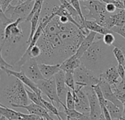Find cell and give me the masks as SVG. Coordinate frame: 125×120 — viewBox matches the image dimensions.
<instances>
[{"mask_svg": "<svg viewBox=\"0 0 125 120\" xmlns=\"http://www.w3.org/2000/svg\"><path fill=\"white\" fill-rule=\"evenodd\" d=\"M0 100L1 105H4V103L5 106L15 109L30 104V100L27 95L26 87L23 85V84L18 78L13 76L7 74V78H4L1 73L0 84Z\"/></svg>", "mask_w": 125, "mask_h": 120, "instance_id": "cell-1", "label": "cell"}, {"mask_svg": "<svg viewBox=\"0 0 125 120\" xmlns=\"http://www.w3.org/2000/svg\"><path fill=\"white\" fill-rule=\"evenodd\" d=\"M109 47L103 43V40H96L81 58V64L100 76L106 69L115 65L111 55L113 50L111 51Z\"/></svg>", "mask_w": 125, "mask_h": 120, "instance_id": "cell-2", "label": "cell"}, {"mask_svg": "<svg viewBox=\"0 0 125 120\" xmlns=\"http://www.w3.org/2000/svg\"><path fill=\"white\" fill-rule=\"evenodd\" d=\"M83 7L89 10V12L84 15L85 20L87 18H93L102 26L104 24L106 17L109 14L106 11V4L101 1L89 0L82 1Z\"/></svg>", "mask_w": 125, "mask_h": 120, "instance_id": "cell-3", "label": "cell"}, {"mask_svg": "<svg viewBox=\"0 0 125 120\" xmlns=\"http://www.w3.org/2000/svg\"><path fill=\"white\" fill-rule=\"evenodd\" d=\"M73 75L75 84L77 85H81L84 87H94L99 84L100 82V76L87 69L82 64L74 71Z\"/></svg>", "mask_w": 125, "mask_h": 120, "instance_id": "cell-4", "label": "cell"}, {"mask_svg": "<svg viewBox=\"0 0 125 120\" xmlns=\"http://www.w3.org/2000/svg\"><path fill=\"white\" fill-rule=\"evenodd\" d=\"M36 84L41 90L42 93L45 94L46 97L50 100V101L54 105L56 104L59 108H66V105L62 103L59 98L57 94V89L56 84L55 78L53 77L50 79L40 80L36 82Z\"/></svg>", "mask_w": 125, "mask_h": 120, "instance_id": "cell-5", "label": "cell"}, {"mask_svg": "<svg viewBox=\"0 0 125 120\" xmlns=\"http://www.w3.org/2000/svg\"><path fill=\"white\" fill-rule=\"evenodd\" d=\"M34 1L35 0H28L21 4H10L4 12V14L13 21H15L18 18H23L25 21L26 18L32 10Z\"/></svg>", "mask_w": 125, "mask_h": 120, "instance_id": "cell-6", "label": "cell"}, {"mask_svg": "<svg viewBox=\"0 0 125 120\" xmlns=\"http://www.w3.org/2000/svg\"><path fill=\"white\" fill-rule=\"evenodd\" d=\"M83 90L88 96L90 106V120H100L103 112L101 105L92 87H85Z\"/></svg>", "mask_w": 125, "mask_h": 120, "instance_id": "cell-7", "label": "cell"}, {"mask_svg": "<svg viewBox=\"0 0 125 120\" xmlns=\"http://www.w3.org/2000/svg\"><path fill=\"white\" fill-rule=\"evenodd\" d=\"M81 85H75V89L72 91L75 102V110L83 114H90L89 100Z\"/></svg>", "mask_w": 125, "mask_h": 120, "instance_id": "cell-8", "label": "cell"}, {"mask_svg": "<svg viewBox=\"0 0 125 120\" xmlns=\"http://www.w3.org/2000/svg\"><path fill=\"white\" fill-rule=\"evenodd\" d=\"M26 74V76L33 81L34 83L40 81L44 80V77L42 76L41 71L39 67V63L37 62L35 58H31L28 60L22 67L21 70Z\"/></svg>", "mask_w": 125, "mask_h": 120, "instance_id": "cell-9", "label": "cell"}, {"mask_svg": "<svg viewBox=\"0 0 125 120\" xmlns=\"http://www.w3.org/2000/svg\"><path fill=\"white\" fill-rule=\"evenodd\" d=\"M0 69H1V70L4 71L7 75L13 76L16 77L17 78H18L25 85L26 87H28L31 91H33L34 92L37 94L39 96L42 97V92L39 89V87H37L36 83H34L33 81H31L30 78H29L26 76V74L23 73V71H22V70H21V71H15V70H12L4 68V67H1Z\"/></svg>", "mask_w": 125, "mask_h": 120, "instance_id": "cell-10", "label": "cell"}, {"mask_svg": "<svg viewBox=\"0 0 125 120\" xmlns=\"http://www.w3.org/2000/svg\"><path fill=\"white\" fill-rule=\"evenodd\" d=\"M56 89H57V94L59 96V100L62 103L64 104L66 103L67 96L68 92L70 90L69 87L65 84V73L63 70H60L55 76Z\"/></svg>", "mask_w": 125, "mask_h": 120, "instance_id": "cell-11", "label": "cell"}, {"mask_svg": "<svg viewBox=\"0 0 125 120\" xmlns=\"http://www.w3.org/2000/svg\"><path fill=\"white\" fill-rule=\"evenodd\" d=\"M99 85L102 89V92H103V95L106 100H108V101L114 103L117 106H119L122 109H124V106H123L122 103L117 98L116 95H115V93L113 90L112 86L110 84H108L106 81H105L103 78L100 77Z\"/></svg>", "mask_w": 125, "mask_h": 120, "instance_id": "cell-12", "label": "cell"}, {"mask_svg": "<svg viewBox=\"0 0 125 120\" xmlns=\"http://www.w3.org/2000/svg\"><path fill=\"white\" fill-rule=\"evenodd\" d=\"M100 77L106 81L108 84H110L112 87H116L121 82V77L118 73L117 67L116 65L111 66L108 69H106L102 74L100 75ZM122 79V78H121Z\"/></svg>", "mask_w": 125, "mask_h": 120, "instance_id": "cell-13", "label": "cell"}, {"mask_svg": "<svg viewBox=\"0 0 125 120\" xmlns=\"http://www.w3.org/2000/svg\"><path fill=\"white\" fill-rule=\"evenodd\" d=\"M19 108L26 109L29 114L40 116V117L44 118L45 120H55L51 117V116L50 115V112L46 109H45L40 106H38L34 103H31L28 106H20Z\"/></svg>", "mask_w": 125, "mask_h": 120, "instance_id": "cell-14", "label": "cell"}, {"mask_svg": "<svg viewBox=\"0 0 125 120\" xmlns=\"http://www.w3.org/2000/svg\"><path fill=\"white\" fill-rule=\"evenodd\" d=\"M97 34L96 32H89V34L84 38V40H83V42L80 45V46L78 48L76 53L74 54V56L76 58L81 59V58L86 53V51L91 47L92 43L95 41V38H96Z\"/></svg>", "mask_w": 125, "mask_h": 120, "instance_id": "cell-15", "label": "cell"}, {"mask_svg": "<svg viewBox=\"0 0 125 120\" xmlns=\"http://www.w3.org/2000/svg\"><path fill=\"white\" fill-rule=\"evenodd\" d=\"M60 67H61V64H58V65L39 64L40 70L45 79H50L54 77L61 70Z\"/></svg>", "mask_w": 125, "mask_h": 120, "instance_id": "cell-16", "label": "cell"}, {"mask_svg": "<svg viewBox=\"0 0 125 120\" xmlns=\"http://www.w3.org/2000/svg\"><path fill=\"white\" fill-rule=\"evenodd\" d=\"M82 26L85 29H87L90 32H96L97 34H101L103 36L106 34L113 32L111 30L108 29L102 26L101 25H100L96 21L85 20Z\"/></svg>", "mask_w": 125, "mask_h": 120, "instance_id": "cell-17", "label": "cell"}, {"mask_svg": "<svg viewBox=\"0 0 125 120\" xmlns=\"http://www.w3.org/2000/svg\"><path fill=\"white\" fill-rule=\"evenodd\" d=\"M81 65V61L80 59L76 58L74 55L67 59L61 64V70L64 73L70 72L74 73V71Z\"/></svg>", "mask_w": 125, "mask_h": 120, "instance_id": "cell-18", "label": "cell"}, {"mask_svg": "<svg viewBox=\"0 0 125 120\" xmlns=\"http://www.w3.org/2000/svg\"><path fill=\"white\" fill-rule=\"evenodd\" d=\"M0 113L1 116L6 117L9 120H23V113L16 111L3 105H0Z\"/></svg>", "mask_w": 125, "mask_h": 120, "instance_id": "cell-19", "label": "cell"}, {"mask_svg": "<svg viewBox=\"0 0 125 120\" xmlns=\"http://www.w3.org/2000/svg\"><path fill=\"white\" fill-rule=\"evenodd\" d=\"M105 106L107 107L112 120H121L122 119V113H123V109L117 106L114 103L106 100Z\"/></svg>", "mask_w": 125, "mask_h": 120, "instance_id": "cell-20", "label": "cell"}, {"mask_svg": "<svg viewBox=\"0 0 125 120\" xmlns=\"http://www.w3.org/2000/svg\"><path fill=\"white\" fill-rule=\"evenodd\" d=\"M41 11H42V9L39 10L32 17L31 20V29H30V33H29V37H28V41H27V44H28V46L30 44V43L31 42L32 39H33V37L38 28V26H39V23H40V13H41Z\"/></svg>", "mask_w": 125, "mask_h": 120, "instance_id": "cell-21", "label": "cell"}, {"mask_svg": "<svg viewBox=\"0 0 125 120\" xmlns=\"http://www.w3.org/2000/svg\"><path fill=\"white\" fill-rule=\"evenodd\" d=\"M60 1V3H61V4L71 14V15L73 17V18L80 24V25H83V21H82V20H81V17H80V15H78V12L75 10V9L73 7V5L71 4V3L69 1H67V0H59Z\"/></svg>", "mask_w": 125, "mask_h": 120, "instance_id": "cell-22", "label": "cell"}, {"mask_svg": "<svg viewBox=\"0 0 125 120\" xmlns=\"http://www.w3.org/2000/svg\"><path fill=\"white\" fill-rule=\"evenodd\" d=\"M64 111L67 114L68 118H72V119H76L79 120H90V116L89 114H83L77 110H70L67 109V107L64 109Z\"/></svg>", "mask_w": 125, "mask_h": 120, "instance_id": "cell-23", "label": "cell"}, {"mask_svg": "<svg viewBox=\"0 0 125 120\" xmlns=\"http://www.w3.org/2000/svg\"><path fill=\"white\" fill-rule=\"evenodd\" d=\"M113 54L119 65H122L125 67V51L118 46H114Z\"/></svg>", "mask_w": 125, "mask_h": 120, "instance_id": "cell-24", "label": "cell"}, {"mask_svg": "<svg viewBox=\"0 0 125 120\" xmlns=\"http://www.w3.org/2000/svg\"><path fill=\"white\" fill-rule=\"evenodd\" d=\"M42 100V103H43V105L45 106V109L51 114H53V115H55L57 118H58V120H62L61 117H60V111H59L57 109V108L56 107V106L52 103L51 102H49L48 100H46L45 99H44L43 98H42L41 99Z\"/></svg>", "mask_w": 125, "mask_h": 120, "instance_id": "cell-25", "label": "cell"}, {"mask_svg": "<svg viewBox=\"0 0 125 120\" xmlns=\"http://www.w3.org/2000/svg\"><path fill=\"white\" fill-rule=\"evenodd\" d=\"M26 92H27V95H28L29 100L31 101V103H35V104H37L38 106H40L45 109V106L43 105V103H42V100H41L42 96V97L39 96L37 94H36L33 91L29 90V89L28 87H26Z\"/></svg>", "mask_w": 125, "mask_h": 120, "instance_id": "cell-26", "label": "cell"}, {"mask_svg": "<svg viewBox=\"0 0 125 120\" xmlns=\"http://www.w3.org/2000/svg\"><path fill=\"white\" fill-rule=\"evenodd\" d=\"M43 1L44 0H35L34 1V6L32 7V10L31 11V12L29 14V15L27 16V18H26L25 20V22H29V21H31L32 17L34 15V14L40 9H42V4H43Z\"/></svg>", "mask_w": 125, "mask_h": 120, "instance_id": "cell-27", "label": "cell"}, {"mask_svg": "<svg viewBox=\"0 0 125 120\" xmlns=\"http://www.w3.org/2000/svg\"><path fill=\"white\" fill-rule=\"evenodd\" d=\"M65 84L69 87V89H71L72 91H74L75 89L76 84H75L73 73H70V72L65 73Z\"/></svg>", "mask_w": 125, "mask_h": 120, "instance_id": "cell-28", "label": "cell"}, {"mask_svg": "<svg viewBox=\"0 0 125 120\" xmlns=\"http://www.w3.org/2000/svg\"><path fill=\"white\" fill-rule=\"evenodd\" d=\"M66 107L67 109L70 110H74L75 109V102L74 100V97L73 95V92L71 89L68 92L67 100H66Z\"/></svg>", "mask_w": 125, "mask_h": 120, "instance_id": "cell-29", "label": "cell"}, {"mask_svg": "<svg viewBox=\"0 0 125 120\" xmlns=\"http://www.w3.org/2000/svg\"><path fill=\"white\" fill-rule=\"evenodd\" d=\"M92 87H93V89H94V92H95V93L97 95V98H98V100L100 101V105L101 106L105 105L106 100H105V97L103 95V93L102 92V89H101L100 85L97 84V85H95V86H94Z\"/></svg>", "mask_w": 125, "mask_h": 120, "instance_id": "cell-30", "label": "cell"}, {"mask_svg": "<svg viewBox=\"0 0 125 120\" xmlns=\"http://www.w3.org/2000/svg\"><path fill=\"white\" fill-rule=\"evenodd\" d=\"M80 0H70V2L71 3V4L73 5V7L75 9V10L78 12V15H80L83 23H84L85 21V18H84V15L83 14L82 12V9H81V5L80 3Z\"/></svg>", "mask_w": 125, "mask_h": 120, "instance_id": "cell-31", "label": "cell"}, {"mask_svg": "<svg viewBox=\"0 0 125 120\" xmlns=\"http://www.w3.org/2000/svg\"><path fill=\"white\" fill-rule=\"evenodd\" d=\"M114 32H111V33H108V34H106L103 36V43L108 45V46H111L114 45L115 40H116V38H115V36L113 34Z\"/></svg>", "mask_w": 125, "mask_h": 120, "instance_id": "cell-32", "label": "cell"}, {"mask_svg": "<svg viewBox=\"0 0 125 120\" xmlns=\"http://www.w3.org/2000/svg\"><path fill=\"white\" fill-rule=\"evenodd\" d=\"M41 54H42L41 49H40V48L37 45L33 46L31 48V51H30V56H31V58L37 59V58H38V57L40 56Z\"/></svg>", "mask_w": 125, "mask_h": 120, "instance_id": "cell-33", "label": "cell"}, {"mask_svg": "<svg viewBox=\"0 0 125 120\" xmlns=\"http://www.w3.org/2000/svg\"><path fill=\"white\" fill-rule=\"evenodd\" d=\"M113 32L122 36L125 40V24L122 26H114L111 29Z\"/></svg>", "mask_w": 125, "mask_h": 120, "instance_id": "cell-34", "label": "cell"}, {"mask_svg": "<svg viewBox=\"0 0 125 120\" xmlns=\"http://www.w3.org/2000/svg\"><path fill=\"white\" fill-rule=\"evenodd\" d=\"M23 120H45L44 118L40 117V116H37V115H35V114H23Z\"/></svg>", "mask_w": 125, "mask_h": 120, "instance_id": "cell-35", "label": "cell"}, {"mask_svg": "<svg viewBox=\"0 0 125 120\" xmlns=\"http://www.w3.org/2000/svg\"><path fill=\"white\" fill-rule=\"evenodd\" d=\"M12 1H13V0H0L1 10H2L4 12Z\"/></svg>", "mask_w": 125, "mask_h": 120, "instance_id": "cell-36", "label": "cell"}, {"mask_svg": "<svg viewBox=\"0 0 125 120\" xmlns=\"http://www.w3.org/2000/svg\"><path fill=\"white\" fill-rule=\"evenodd\" d=\"M102 108V112H103V117H104V119L105 120H112L111 114L107 109V107L105 106V105L104 106H101Z\"/></svg>", "mask_w": 125, "mask_h": 120, "instance_id": "cell-37", "label": "cell"}, {"mask_svg": "<svg viewBox=\"0 0 125 120\" xmlns=\"http://www.w3.org/2000/svg\"><path fill=\"white\" fill-rule=\"evenodd\" d=\"M1 67H4V68H7V69H10V70H12L13 68V66L10 65L9 63H7L4 59L1 56V59H0V68Z\"/></svg>", "mask_w": 125, "mask_h": 120, "instance_id": "cell-38", "label": "cell"}, {"mask_svg": "<svg viewBox=\"0 0 125 120\" xmlns=\"http://www.w3.org/2000/svg\"><path fill=\"white\" fill-rule=\"evenodd\" d=\"M105 8H106L107 12H108V13H114L117 10V7H116V5L114 4H111V3L106 4Z\"/></svg>", "mask_w": 125, "mask_h": 120, "instance_id": "cell-39", "label": "cell"}, {"mask_svg": "<svg viewBox=\"0 0 125 120\" xmlns=\"http://www.w3.org/2000/svg\"><path fill=\"white\" fill-rule=\"evenodd\" d=\"M116 67H117L118 73H119V76H120L122 80L124 79L125 78V67L123 65H119V64H118V65L116 66Z\"/></svg>", "mask_w": 125, "mask_h": 120, "instance_id": "cell-40", "label": "cell"}, {"mask_svg": "<svg viewBox=\"0 0 125 120\" xmlns=\"http://www.w3.org/2000/svg\"><path fill=\"white\" fill-rule=\"evenodd\" d=\"M113 88H116V89H118L122 92H125V78L121 81V82L117 85V87Z\"/></svg>", "mask_w": 125, "mask_h": 120, "instance_id": "cell-41", "label": "cell"}, {"mask_svg": "<svg viewBox=\"0 0 125 120\" xmlns=\"http://www.w3.org/2000/svg\"><path fill=\"white\" fill-rule=\"evenodd\" d=\"M59 21H60V22L62 23H67L70 22V20H69L68 16H65V15L60 16V17H59Z\"/></svg>", "mask_w": 125, "mask_h": 120, "instance_id": "cell-42", "label": "cell"}, {"mask_svg": "<svg viewBox=\"0 0 125 120\" xmlns=\"http://www.w3.org/2000/svg\"><path fill=\"white\" fill-rule=\"evenodd\" d=\"M28 0H15V1H13L14 2H15V5H18V4H23V3H24V2H26V1H27ZM12 1V2H13Z\"/></svg>", "mask_w": 125, "mask_h": 120, "instance_id": "cell-43", "label": "cell"}, {"mask_svg": "<svg viewBox=\"0 0 125 120\" xmlns=\"http://www.w3.org/2000/svg\"><path fill=\"white\" fill-rule=\"evenodd\" d=\"M124 109H123V113H122V120H125V103H123Z\"/></svg>", "mask_w": 125, "mask_h": 120, "instance_id": "cell-44", "label": "cell"}, {"mask_svg": "<svg viewBox=\"0 0 125 120\" xmlns=\"http://www.w3.org/2000/svg\"><path fill=\"white\" fill-rule=\"evenodd\" d=\"M0 120H7L6 117H3V116H1V117H0Z\"/></svg>", "mask_w": 125, "mask_h": 120, "instance_id": "cell-45", "label": "cell"}, {"mask_svg": "<svg viewBox=\"0 0 125 120\" xmlns=\"http://www.w3.org/2000/svg\"><path fill=\"white\" fill-rule=\"evenodd\" d=\"M67 120H76V119H72V118H68V117H67Z\"/></svg>", "mask_w": 125, "mask_h": 120, "instance_id": "cell-46", "label": "cell"}, {"mask_svg": "<svg viewBox=\"0 0 125 120\" xmlns=\"http://www.w3.org/2000/svg\"><path fill=\"white\" fill-rule=\"evenodd\" d=\"M101 120H105V119H104V117H103V115H102V118H101ZM123 120L122 119V120Z\"/></svg>", "mask_w": 125, "mask_h": 120, "instance_id": "cell-47", "label": "cell"}, {"mask_svg": "<svg viewBox=\"0 0 125 120\" xmlns=\"http://www.w3.org/2000/svg\"><path fill=\"white\" fill-rule=\"evenodd\" d=\"M123 2H124V10H125V0L123 1Z\"/></svg>", "mask_w": 125, "mask_h": 120, "instance_id": "cell-48", "label": "cell"}, {"mask_svg": "<svg viewBox=\"0 0 125 120\" xmlns=\"http://www.w3.org/2000/svg\"><path fill=\"white\" fill-rule=\"evenodd\" d=\"M80 1H89V0H80Z\"/></svg>", "mask_w": 125, "mask_h": 120, "instance_id": "cell-49", "label": "cell"}, {"mask_svg": "<svg viewBox=\"0 0 125 120\" xmlns=\"http://www.w3.org/2000/svg\"><path fill=\"white\" fill-rule=\"evenodd\" d=\"M97 1H105V0H97Z\"/></svg>", "mask_w": 125, "mask_h": 120, "instance_id": "cell-50", "label": "cell"}, {"mask_svg": "<svg viewBox=\"0 0 125 120\" xmlns=\"http://www.w3.org/2000/svg\"><path fill=\"white\" fill-rule=\"evenodd\" d=\"M117 1H124L125 0H117Z\"/></svg>", "mask_w": 125, "mask_h": 120, "instance_id": "cell-51", "label": "cell"}, {"mask_svg": "<svg viewBox=\"0 0 125 120\" xmlns=\"http://www.w3.org/2000/svg\"></svg>", "mask_w": 125, "mask_h": 120, "instance_id": "cell-52", "label": "cell"}, {"mask_svg": "<svg viewBox=\"0 0 125 120\" xmlns=\"http://www.w3.org/2000/svg\"></svg>", "mask_w": 125, "mask_h": 120, "instance_id": "cell-53", "label": "cell"}]
</instances>
